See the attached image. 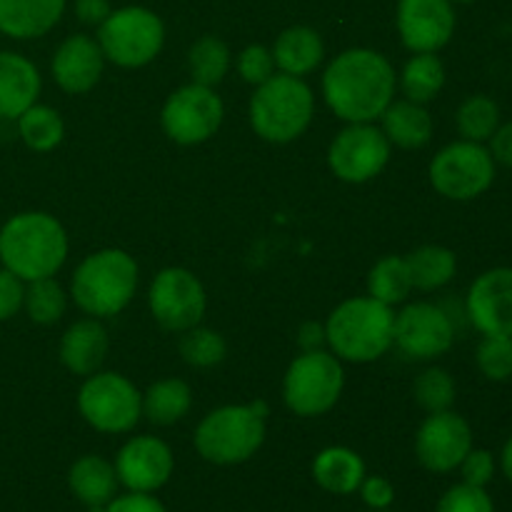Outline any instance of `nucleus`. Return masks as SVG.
<instances>
[{
	"label": "nucleus",
	"mask_w": 512,
	"mask_h": 512,
	"mask_svg": "<svg viewBox=\"0 0 512 512\" xmlns=\"http://www.w3.org/2000/svg\"><path fill=\"white\" fill-rule=\"evenodd\" d=\"M398 75L383 53L370 48L343 50L323 73V98L345 123H373L395 100Z\"/></svg>",
	"instance_id": "f257e3e1"
},
{
	"label": "nucleus",
	"mask_w": 512,
	"mask_h": 512,
	"mask_svg": "<svg viewBox=\"0 0 512 512\" xmlns=\"http://www.w3.org/2000/svg\"><path fill=\"white\" fill-rule=\"evenodd\" d=\"M68 258L65 228L48 213H18L0 228V265L23 283L55 278Z\"/></svg>",
	"instance_id": "f03ea898"
},
{
	"label": "nucleus",
	"mask_w": 512,
	"mask_h": 512,
	"mask_svg": "<svg viewBox=\"0 0 512 512\" xmlns=\"http://www.w3.org/2000/svg\"><path fill=\"white\" fill-rule=\"evenodd\" d=\"M395 340V313L390 305L370 298H350L325 320L330 353L348 363H373L383 358Z\"/></svg>",
	"instance_id": "7ed1b4c3"
},
{
	"label": "nucleus",
	"mask_w": 512,
	"mask_h": 512,
	"mask_svg": "<svg viewBox=\"0 0 512 512\" xmlns=\"http://www.w3.org/2000/svg\"><path fill=\"white\" fill-rule=\"evenodd\" d=\"M138 288V263L120 248H105L88 255L75 268L70 295L90 318H113L123 313Z\"/></svg>",
	"instance_id": "20e7f679"
},
{
	"label": "nucleus",
	"mask_w": 512,
	"mask_h": 512,
	"mask_svg": "<svg viewBox=\"0 0 512 512\" xmlns=\"http://www.w3.org/2000/svg\"><path fill=\"white\" fill-rule=\"evenodd\" d=\"M250 125L255 135L275 145L298 140L315 115V95L303 78L275 73L250 98Z\"/></svg>",
	"instance_id": "39448f33"
},
{
	"label": "nucleus",
	"mask_w": 512,
	"mask_h": 512,
	"mask_svg": "<svg viewBox=\"0 0 512 512\" xmlns=\"http://www.w3.org/2000/svg\"><path fill=\"white\" fill-rule=\"evenodd\" d=\"M268 405H223L200 420L195 430V450L213 465H240L253 458L265 443Z\"/></svg>",
	"instance_id": "423d86ee"
},
{
	"label": "nucleus",
	"mask_w": 512,
	"mask_h": 512,
	"mask_svg": "<svg viewBox=\"0 0 512 512\" xmlns=\"http://www.w3.org/2000/svg\"><path fill=\"white\" fill-rule=\"evenodd\" d=\"M100 50L118 68H143L153 63L165 45V23L145 5H125L110 10L98 25Z\"/></svg>",
	"instance_id": "0eeeda50"
},
{
	"label": "nucleus",
	"mask_w": 512,
	"mask_h": 512,
	"mask_svg": "<svg viewBox=\"0 0 512 512\" xmlns=\"http://www.w3.org/2000/svg\"><path fill=\"white\" fill-rule=\"evenodd\" d=\"M345 388L340 358L330 350H308L290 363L283 380V400L290 413L318 418L335 408Z\"/></svg>",
	"instance_id": "6e6552de"
},
{
	"label": "nucleus",
	"mask_w": 512,
	"mask_h": 512,
	"mask_svg": "<svg viewBox=\"0 0 512 512\" xmlns=\"http://www.w3.org/2000/svg\"><path fill=\"white\" fill-rule=\"evenodd\" d=\"M495 173L498 163L488 145L463 138L440 148L428 168L435 193L458 203H468L488 193L495 183Z\"/></svg>",
	"instance_id": "1a4fd4ad"
},
{
	"label": "nucleus",
	"mask_w": 512,
	"mask_h": 512,
	"mask_svg": "<svg viewBox=\"0 0 512 512\" xmlns=\"http://www.w3.org/2000/svg\"><path fill=\"white\" fill-rule=\"evenodd\" d=\"M78 410L98 433H130L143 415V393L125 375L98 370L80 385Z\"/></svg>",
	"instance_id": "9d476101"
},
{
	"label": "nucleus",
	"mask_w": 512,
	"mask_h": 512,
	"mask_svg": "<svg viewBox=\"0 0 512 512\" xmlns=\"http://www.w3.org/2000/svg\"><path fill=\"white\" fill-rule=\"evenodd\" d=\"M225 105L213 88L188 83L168 95L160 113L165 135L178 145H200L223 125Z\"/></svg>",
	"instance_id": "9b49d317"
},
{
	"label": "nucleus",
	"mask_w": 512,
	"mask_h": 512,
	"mask_svg": "<svg viewBox=\"0 0 512 512\" xmlns=\"http://www.w3.org/2000/svg\"><path fill=\"white\" fill-rule=\"evenodd\" d=\"M390 140L373 123H348L328 148V168L343 183H368L385 170L390 160Z\"/></svg>",
	"instance_id": "f8f14e48"
},
{
	"label": "nucleus",
	"mask_w": 512,
	"mask_h": 512,
	"mask_svg": "<svg viewBox=\"0 0 512 512\" xmlns=\"http://www.w3.org/2000/svg\"><path fill=\"white\" fill-rule=\"evenodd\" d=\"M148 305L160 328L185 333L200 325L208 298L203 283L188 268H165L150 283Z\"/></svg>",
	"instance_id": "ddd939ff"
},
{
	"label": "nucleus",
	"mask_w": 512,
	"mask_h": 512,
	"mask_svg": "<svg viewBox=\"0 0 512 512\" xmlns=\"http://www.w3.org/2000/svg\"><path fill=\"white\" fill-rule=\"evenodd\" d=\"M455 325L440 305L410 303L395 315V340L400 353L410 360H438L453 348Z\"/></svg>",
	"instance_id": "4468645a"
},
{
	"label": "nucleus",
	"mask_w": 512,
	"mask_h": 512,
	"mask_svg": "<svg viewBox=\"0 0 512 512\" xmlns=\"http://www.w3.org/2000/svg\"><path fill=\"white\" fill-rule=\"evenodd\" d=\"M473 448V428L463 415L450 410L428 413L415 435V455L430 473H453Z\"/></svg>",
	"instance_id": "2eb2a0df"
},
{
	"label": "nucleus",
	"mask_w": 512,
	"mask_h": 512,
	"mask_svg": "<svg viewBox=\"0 0 512 512\" xmlns=\"http://www.w3.org/2000/svg\"><path fill=\"white\" fill-rule=\"evenodd\" d=\"M395 25L410 53H438L455 35L458 25L455 3L453 0H398Z\"/></svg>",
	"instance_id": "dca6fc26"
},
{
	"label": "nucleus",
	"mask_w": 512,
	"mask_h": 512,
	"mask_svg": "<svg viewBox=\"0 0 512 512\" xmlns=\"http://www.w3.org/2000/svg\"><path fill=\"white\" fill-rule=\"evenodd\" d=\"M118 483L130 493H155L170 480L175 468L173 450L155 435H135L115 455Z\"/></svg>",
	"instance_id": "f3484780"
},
{
	"label": "nucleus",
	"mask_w": 512,
	"mask_h": 512,
	"mask_svg": "<svg viewBox=\"0 0 512 512\" xmlns=\"http://www.w3.org/2000/svg\"><path fill=\"white\" fill-rule=\"evenodd\" d=\"M465 313L480 335L512 338V265L480 273L465 295Z\"/></svg>",
	"instance_id": "a211bd4d"
},
{
	"label": "nucleus",
	"mask_w": 512,
	"mask_h": 512,
	"mask_svg": "<svg viewBox=\"0 0 512 512\" xmlns=\"http://www.w3.org/2000/svg\"><path fill=\"white\" fill-rule=\"evenodd\" d=\"M103 65L105 55L100 50L98 40L90 38V35L75 33L68 35L58 45L53 63H50V73H53L60 90L70 95H83L98 85L100 75H103Z\"/></svg>",
	"instance_id": "6ab92c4d"
},
{
	"label": "nucleus",
	"mask_w": 512,
	"mask_h": 512,
	"mask_svg": "<svg viewBox=\"0 0 512 512\" xmlns=\"http://www.w3.org/2000/svg\"><path fill=\"white\" fill-rule=\"evenodd\" d=\"M38 68L13 50H0V120H18L40 95Z\"/></svg>",
	"instance_id": "aec40b11"
},
{
	"label": "nucleus",
	"mask_w": 512,
	"mask_h": 512,
	"mask_svg": "<svg viewBox=\"0 0 512 512\" xmlns=\"http://www.w3.org/2000/svg\"><path fill=\"white\" fill-rule=\"evenodd\" d=\"M110 338L98 318H83L70 325L60 338V363L73 375H93L108 355Z\"/></svg>",
	"instance_id": "412c9836"
},
{
	"label": "nucleus",
	"mask_w": 512,
	"mask_h": 512,
	"mask_svg": "<svg viewBox=\"0 0 512 512\" xmlns=\"http://www.w3.org/2000/svg\"><path fill=\"white\" fill-rule=\"evenodd\" d=\"M68 0H0V33L13 40L48 35L63 18Z\"/></svg>",
	"instance_id": "4be33fe9"
},
{
	"label": "nucleus",
	"mask_w": 512,
	"mask_h": 512,
	"mask_svg": "<svg viewBox=\"0 0 512 512\" xmlns=\"http://www.w3.org/2000/svg\"><path fill=\"white\" fill-rule=\"evenodd\" d=\"M275 68L285 75L305 78L313 73L325 58V43L320 33L310 25H290L275 38L273 48Z\"/></svg>",
	"instance_id": "5701e85b"
},
{
	"label": "nucleus",
	"mask_w": 512,
	"mask_h": 512,
	"mask_svg": "<svg viewBox=\"0 0 512 512\" xmlns=\"http://www.w3.org/2000/svg\"><path fill=\"white\" fill-rule=\"evenodd\" d=\"M115 465L100 455H83L70 465L68 488L88 508H105L118 495Z\"/></svg>",
	"instance_id": "b1692460"
},
{
	"label": "nucleus",
	"mask_w": 512,
	"mask_h": 512,
	"mask_svg": "<svg viewBox=\"0 0 512 512\" xmlns=\"http://www.w3.org/2000/svg\"><path fill=\"white\" fill-rule=\"evenodd\" d=\"M383 120V133L390 140V145H398L403 150L425 148L433 138V118L428 108L413 100H393L380 115Z\"/></svg>",
	"instance_id": "393cba45"
},
{
	"label": "nucleus",
	"mask_w": 512,
	"mask_h": 512,
	"mask_svg": "<svg viewBox=\"0 0 512 512\" xmlns=\"http://www.w3.org/2000/svg\"><path fill=\"white\" fill-rule=\"evenodd\" d=\"M313 478L333 495H353L365 478V463L355 450L333 445L315 455Z\"/></svg>",
	"instance_id": "a878e982"
},
{
	"label": "nucleus",
	"mask_w": 512,
	"mask_h": 512,
	"mask_svg": "<svg viewBox=\"0 0 512 512\" xmlns=\"http://www.w3.org/2000/svg\"><path fill=\"white\" fill-rule=\"evenodd\" d=\"M413 288L418 290H440L458 273V258L445 245H420L405 258Z\"/></svg>",
	"instance_id": "bb28decb"
},
{
	"label": "nucleus",
	"mask_w": 512,
	"mask_h": 512,
	"mask_svg": "<svg viewBox=\"0 0 512 512\" xmlns=\"http://www.w3.org/2000/svg\"><path fill=\"white\" fill-rule=\"evenodd\" d=\"M193 390L185 380L165 378L150 385L143 395V415L153 425H173L188 415Z\"/></svg>",
	"instance_id": "cd10ccee"
},
{
	"label": "nucleus",
	"mask_w": 512,
	"mask_h": 512,
	"mask_svg": "<svg viewBox=\"0 0 512 512\" xmlns=\"http://www.w3.org/2000/svg\"><path fill=\"white\" fill-rule=\"evenodd\" d=\"M445 85V65L438 53H413L400 73V88L413 103H430Z\"/></svg>",
	"instance_id": "c85d7f7f"
},
{
	"label": "nucleus",
	"mask_w": 512,
	"mask_h": 512,
	"mask_svg": "<svg viewBox=\"0 0 512 512\" xmlns=\"http://www.w3.org/2000/svg\"><path fill=\"white\" fill-rule=\"evenodd\" d=\"M15 123H18L20 140L35 153H50L63 143L65 123L58 110L50 105H30Z\"/></svg>",
	"instance_id": "c756f323"
},
{
	"label": "nucleus",
	"mask_w": 512,
	"mask_h": 512,
	"mask_svg": "<svg viewBox=\"0 0 512 512\" xmlns=\"http://www.w3.org/2000/svg\"><path fill=\"white\" fill-rule=\"evenodd\" d=\"M410 290H413V280H410L408 265L405 258L398 255H385L383 260L370 268L368 273V295L370 298L380 300L385 305H400L408 300Z\"/></svg>",
	"instance_id": "7c9ffc66"
},
{
	"label": "nucleus",
	"mask_w": 512,
	"mask_h": 512,
	"mask_svg": "<svg viewBox=\"0 0 512 512\" xmlns=\"http://www.w3.org/2000/svg\"><path fill=\"white\" fill-rule=\"evenodd\" d=\"M500 105L495 103L490 95H470L460 103L458 113H455V125L463 140H473V143H485L493 138L495 130L500 128Z\"/></svg>",
	"instance_id": "2f4dec72"
},
{
	"label": "nucleus",
	"mask_w": 512,
	"mask_h": 512,
	"mask_svg": "<svg viewBox=\"0 0 512 512\" xmlns=\"http://www.w3.org/2000/svg\"><path fill=\"white\" fill-rule=\"evenodd\" d=\"M188 68L193 75V83L215 88L218 83H223L230 70V48L215 35H203L190 48Z\"/></svg>",
	"instance_id": "473e14b6"
},
{
	"label": "nucleus",
	"mask_w": 512,
	"mask_h": 512,
	"mask_svg": "<svg viewBox=\"0 0 512 512\" xmlns=\"http://www.w3.org/2000/svg\"><path fill=\"white\" fill-rule=\"evenodd\" d=\"M23 308L33 323L53 325L65 315L68 295H65V290L60 288V283L55 278L33 280V283H28V288H25Z\"/></svg>",
	"instance_id": "72a5a7b5"
},
{
	"label": "nucleus",
	"mask_w": 512,
	"mask_h": 512,
	"mask_svg": "<svg viewBox=\"0 0 512 512\" xmlns=\"http://www.w3.org/2000/svg\"><path fill=\"white\" fill-rule=\"evenodd\" d=\"M180 358L185 360L193 368H213V365L223 363L225 355H228V343H225L223 335L218 330L210 328H195L185 330L183 338H180Z\"/></svg>",
	"instance_id": "f704fd0d"
},
{
	"label": "nucleus",
	"mask_w": 512,
	"mask_h": 512,
	"mask_svg": "<svg viewBox=\"0 0 512 512\" xmlns=\"http://www.w3.org/2000/svg\"><path fill=\"white\" fill-rule=\"evenodd\" d=\"M455 388L453 375L445 368H425L423 373L415 378L413 383V398L425 413H440V410H450L455 403Z\"/></svg>",
	"instance_id": "c9c22d12"
},
{
	"label": "nucleus",
	"mask_w": 512,
	"mask_h": 512,
	"mask_svg": "<svg viewBox=\"0 0 512 512\" xmlns=\"http://www.w3.org/2000/svg\"><path fill=\"white\" fill-rule=\"evenodd\" d=\"M478 370L493 383L512 378V338L510 335H483L475 350Z\"/></svg>",
	"instance_id": "e433bc0d"
},
{
	"label": "nucleus",
	"mask_w": 512,
	"mask_h": 512,
	"mask_svg": "<svg viewBox=\"0 0 512 512\" xmlns=\"http://www.w3.org/2000/svg\"><path fill=\"white\" fill-rule=\"evenodd\" d=\"M435 512H495V505L485 488L460 483L453 485V488L440 498Z\"/></svg>",
	"instance_id": "4c0bfd02"
},
{
	"label": "nucleus",
	"mask_w": 512,
	"mask_h": 512,
	"mask_svg": "<svg viewBox=\"0 0 512 512\" xmlns=\"http://www.w3.org/2000/svg\"><path fill=\"white\" fill-rule=\"evenodd\" d=\"M238 73L245 83L255 85V88L263 85L265 80L275 75L273 50L265 48V45H248V48H243L238 55Z\"/></svg>",
	"instance_id": "58836bf2"
},
{
	"label": "nucleus",
	"mask_w": 512,
	"mask_h": 512,
	"mask_svg": "<svg viewBox=\"0 0 512 512\" xmlns=\"http://www.w3.org/2000/svg\"><path fill=\"white\" fill-rule=\"evenodd\" d=\"M495 468H498L495 455L483 448H470V453L465 455L463 463L458 465L460 475H463V483L475 485V488L490 485V480L495 478Z\"/></svg>",
	"instance_id": "ea45409f"
},
{
	"label": "nucleus",
	"mask_w": 512,
	"mask_h": 512,
	"mask_svg": "<svg viewBox=\"0 0 512 512\" xmlns=\"http://www.w3.org/2000/svg\"><path fill=\"white\" fill-rule=\"evenodd\" d=\"M25 298V283L13 275L10 270L0 268V323L13 318L20 308H23Z\"/></svg>",
	"instance_id": "a19ab883"
},
{
	"label": "nucleus",
	"mask_w": 512,
	"mask_h": 512,
	"mask_svg": "<svg viewBox=\"0 0 512 512\" xmlns=\"http://www.w3.org/2000/svg\"><path fill=\"white\" fill-rule=\"evenodd\" d=\"M360 498L368 505L370 510H388L395 503V488L388 478H380V475H370L363 478L360 483Z\"/></svg>",
	"instance_id": "79ce46f5"
},
{
	"label": "nucleus",
	"mask_w": 512,
	"mask_h": 512,
	"mask_svg": "<svg viewBox=\"0 0 512 512\" xmlns=\"http://www.w3.org/2000/svg\"><path fill=\"white\" fill-rule=\"evenodd\" d=\"M103 512H168L165 505L153 493H130L115 495Z\"/></svg>",
	"instance_id": "37998d69"
},
{
	"label": "nucleus",
	"mask_w": 512,
	"mask_h": 512,
	"mask_svg": "<svg viewBox=\"0 0 512 512\" xmlns=\"http://www.w3.org/2000/svg\"><path fill=\"white\" fill-rule=\"evenodd\" d=\"M490 155L495 158V163L505 165L512 170V120L508 123H500V128L495 130L493 138L488 140Z\"/></svg>",
	"instance_id": "c03bdc74"
},
{
	"label": "nucleus",
	"mask_w": 512,
	"mask_h": 512,
	"mask_svg": "<svg viewBox=\"0 0 512 512\" xmlns=\"http://www.w3.org/2000/svg\"><path fill=\"white\" fill-rule=\"evenodd\" d=\"M110 10L113 8H110L108 0H75V15H78L80 23L95 25V28L108 18Z\"/></svg>",
	"instance_id": "a18cd8bd"
},
{
	"label": "nucleus",
	"mask_w": 512,
	"mask_h": 512,
	"mask_svg": "<svg viewBox=\"0 0 512 512\" xmlns=\"http://www.w3.org/2000/svg\"><path fill=\"white\" fill-rule=\"evenodd\" d=\"M298 345L303 353H308V350H323V345H328L325 343V325L315 323V320L300 325Z\"/></svg>",
	"instance_id": "49530a36"
},
{
	"label": "nucleus",
	"mask_w": 512,
	"mask_h": 512,
	"mask_svg": "<svg viewBox=\"0 0 512 512\" xmlns=\"http://www.w3.org/2000/svg\"><path fill=\"white\" fill-rule=\"evenodd\" d=\"M500 468H503L505 478L512 483V438L503 445V453H500Z\"/></svg>",
	"instance_id": "de8ad7c7"
},
{
	"label": "nucleus",
	"mask_w": 512,
	"mask_h": 512,
	"mask_svg": "<svg viewBox=\"0 0 512 512\" xmlns=\"http://www.w3.org/2000/svg\"><path fill=\"white\" fill-rule=\"evenodd\" d=\"M453 3H475V0H453Z\"/></svg>",
	"instance_id": "09e8293b"
},
{
	"label": "nucleus",
	"mask_w": 512,
	"mask_h": 512,
	"mask_svg": "<svg viewBox=\"0 0 512 512\" xmlns=\"http://www.w3.org/2000/svg\"><path fill=\"white\" fill-rule=\"evenodd\" d=\"M375 512H390V510H375Z\"/></svg>",
	"instance_id": "8fccbe9b"
}]
</instances>
